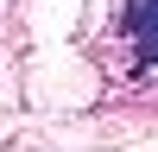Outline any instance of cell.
Returning <instances> with one entry per match:
<instances>
[{"mask_svg":"<svg viewBox=\"0 0 158 152\" xmlns=\"http://www.w3.org/2000/svg\"><path fill=\"white\" fill-rule=\"evenodd\" d=\"M120 38H127L133 70L158 82V0H127L120 6Z\"/></svg>","mask_w":158,"mask_h":152,"instance_id":"cell-1","label":"cell"}]
</instances>
